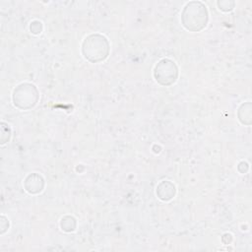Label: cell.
Segmentation results:
<instances>
[{
	"label": "cell",
	"mask_w": 252,
	"mask_h": 252,
	"mask_svg": "<svg viewBox=\"0 0 252 252\" xmlns=\"http://www.w3.org/2000/svg\"><path fill=\"white\" fill-rule=\"evenodd\" d=\"M208 13L206 6L200 2H191L187 4L182 13L183 26L192 32H199L206 27Z\"/></svg>",
	"instance_id": "1"
},
{
	"label": "cell",
	"mask_w": 252,
	"mask_h": 252,
	"mask_svg": "<svg viewBox=\"0 0 252 252\" xmlns=\"http://www.w3.org/2000/svg\"><path fill=\"white\" fill-rule=\"evenodd\" d=\"M83 53L92 62L103 60L108 54V42L106 38L98 34L90 35L83 43Z\"/></svg>",
	"instance_id": "2"
},
{
	"label": "cell",
	"mask_w": 252,
	"mask_h": 252,
	"mask_svg": "<svg viewBox=\"0 0 252 252\" xmlns=\"http://www.w3.org/2000/svg\"><path fill=\"white\" fill-rule=\"evenodd\" d=\"M156 80L164 86H168L175 82L177 77V68L174 62L163 59L161 60L155 69Z\"/></svg>",
	"instance_id": "3"
}]
</instances>
